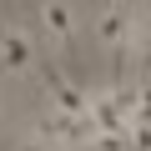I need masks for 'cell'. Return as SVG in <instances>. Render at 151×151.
I'll list each match as a JSON object with an SVG mask.
<instances>
[{
  "instance_id": "cell-1",
  "label": "cell",
  "mask_w": 151,
  "mask_h": 151,
  "mask_svg": "<svg viewBox=\"0 0 151 151\" xmlns=\"http://www.w3.org/2000/svg\"><path fill=\"white\" fill-rule=\"evenodd\" d=\"M96 40L111 45V50H136L141 30H136V10L126 5V0H111V5L96 10Z\"/></svg>"
},
{
  "instance_id": "cell-2",
  "label": "cell",
  "mask_w": 151,
  "mask_h": 151,
  "mask_svg": "<svg viewBox=\"0 0 151 151\" xmlns=\"http://www.w3.org/2000/svg\"><path fill=\"white\" fill-rule=\"evenodd\" d=\"M0 65H5V70H15V76H30L35 50H30L25 30H15V25H5V30H0Z\"/></svg>"
},
{
  "instance_id": "cell-3",
  "label": "cell",
  "mask_w": 151,
  "mask_h": 151,
  "mask_svg": "<svg viewBox=\"0 0 151 151\" xmlns=\"http://www.w3.org/2000/svg\"><path fill=\"white\" fill-rule=\"evenodd\" d=\"M40 25H45V35L55 45H65L76 35V5H70V0H45V5H40Z\"/></svg>"
},
{
  "instance_id": "cell-4",
  "label": "cell",
  "mask_w": 151,
  "mask_h": 151,
  "mask_svg": "<svg viewBox=\"0 0 151 151\" xmlns=\"http://www.w3.org/2000/svg\"><path fill=\"white\" fill-rule=\"evenodd\" d=\"M50 101H55V111H60V116H86V106H91V91H81V86H65V81H55Z\"/></svg>"
},
{
  "instance_id": "cell-5",
  "label": "cell",
  "mask_w": 151,
  "mask_h": 151,
  "mask_svg": "<svg viewBox=\"0 0 151 151\" xmlns=\"http://www.w3.org/2000/svg\"><path fill=\"white\" fill-rule=\"evenodd\" d=\"M91 146H96V151H131L126 126H121V131H96V136H91Z\"/></svg>"
},
{
  "instance_id": "cell-6",
  "label": "cell",
  "mask_w": 151,
  "mask_h": 151,
  "mask_svg": "<svg viewBox=\"0 0 151 151\" xmlns=\"http://www.w3.org/2000/svg\"><path fill=\"white\" fill-rule=\"evenodd\" d=\"M15 151H50V146H45V141H40V136H35V131H30V136H25V141H20V146H15Z\"/></svg>"
}]
</instances>
